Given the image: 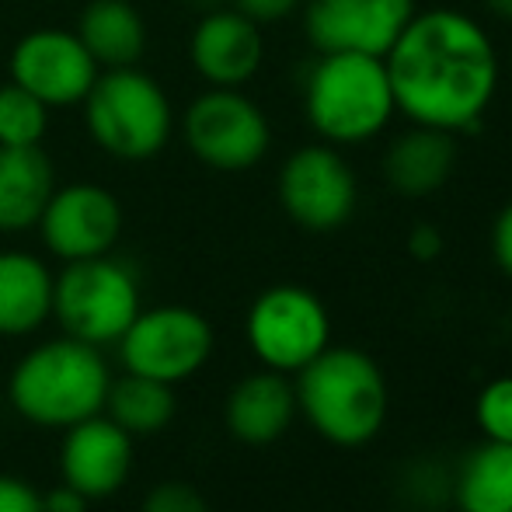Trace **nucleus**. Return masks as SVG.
Returning a JSON list of instances; mask_svg holds the SVG:
<instances>
[{
    "label": "nucleus",
    "mask_w": 512,
    "mask_h": 512,
    "mask_svg": "<svg viewBox=\"0 0 512 512\" xmlns=\"http://www.w3.org/2000/svg\"><path fill=\"white\" fill-rule=\"evenodd\" d=\"M49 129V105L14 81L0 84V147H39Z\"/></svg>",
    "instance_id": "5701e85b"
},
{
    "label": "nucleus",
    "mask_w": 512,
    "mask_h": 512,
    "mask_svg": "<svg viewBox=\"0 0 512 512\" xmlns=\"http://www.w3.org/2000/svg\"><path fill=\"white\" fill-rule=\"evenodd\" d=\"M230 7H237L241 14H248L251 21L265 25V21H283L293 11L304 7V0H230Z\"/></svg>",
    "instance_id": "bb28decb"
},
{
    "label": "nucleus",
    "mask_w": 512,
    "mask_h": 512,
    "mask_svg": "<svg viewBox=\"0 0 512 512\" xmlns=\"http://www.w3.org/2000/svg\"><path fill=\"white\" fill-rule=\"evenodd\" d=\"M56 189L53 161L42 147H0V234H25L39 223Z\"/></svg>",
    "instance_id": "a211bd4d"
},
{
    "label": "nucleus",
    "mask_w": 512,
    "mask_h": 512,
    "mask_svg": "<svg viewBox=\"0 0 512 512\" xmlns=\"http://www.w3.org/2000/svg\"><path fill=\"white\" fill-rule=\"evenodd\" d=\"M304 112L328 143L373 140L398 112L387 63L366 53H317L304 81Z\"/></svg>",
    "instance_id": "20e7f679"
},
{
    "label": "nucleus",
    "mask_w": 512,
    "mask_h": 512,
    "mask_svg": "<svg viewBox=\"0 0 512 512\" xmlns=\"http://www.w3.org/2000/svg\"><path fill=\"white\" fill-rule=\"evenodd\" d=\"M182 140L213 171H248L269 154L272 129L262 105L237 88H209L182 112Z\"/></svg>",
    "instance_id": "0eeeda50"
},
{
    "label": "nucleus",
    "mask_w": 512,
    "mask_h": 512,
    "mask_svg": "<svg viewBox=\"0 0 512 512\" xmlns=\"http://www.w3.org/2000/svg\"><path fill=\"white\" fill-rule=\"evenodd\" d=\"M140 512H209V506L199 488L185 485V481H161L157 488H150Z\"/></svg>",
    "instance_id": "393cba45"
},
{
    "label": "nucleus",
    "mask_w": 512,
    "mask_h": 512,
    "mask_svg": "<svg viewBox=\"0 0 512 512\" xmlns=\"http://www.w3.org/2000/svg\"><path fill=\"white\" fill-rule=\"evenodd\" d=\"M88 502L77 488H70L67 481H63L60 488H53V492L42 495V512H88Z\"/></svg>",
    "instance_id": "c756f323"
},
{
    "label": "nucleus",
    "mask_w": 512,
    "mask_h": 512,
    "mask_svg": "<svg viewBox=\"0 0 512 512\" xmlns=\"http://www.w3.org/2000/svg\"><path fill=\"white\" fill-rule=\"evenodd\" d=\"M63 481L84 499H108L129 478L133 467V436L112 422L108 415H91L67 429L60 450Z\"/></svg>",
    "instance_id": "2eb2a0df"
},
{
    "label": "nucleus",
    "mask_w": 512,
    "mask_h": 512,
    "mask_svg": "<svg viewBox=\"0 0 512 512\" xmlns=\"http://www.w3.org/2000/svg\"><path fill=\"white\" fill-rule=\"evenodd\" d=\"M189 60L209 88H241L265 60L262 28L237 7L206 11L189 35Z\"/></svg>",
    "instance_id": "4468645a"
},
{
    "label": "nucleus",
    "mask_w": 512,
    "mask_h": 512,
    "mask_svg": "<svg viewBox=\"0 0 512 512\" xmlns=\"http://www.w3.org/2000/svg\"><path fill=\"white\" fill-rule=\"evenodd\" d=\"M192 7H196V11H216V7H223V0H189Z\"/></svg>",
    "instance_id": "2f4dec72"
},
{
    "label": "nucleus",
    "mask_w": 512,
    "mask_h": 512,
    "mask_svg": "<svg viewBox=\"0 0 512 512\" xmlns=\"http://www.w3.org/2000/svg\"><path fill=\"white\" fill-rule=\"evenodd\" d=\"M42 244L60 262L98 258L115 248L122 234V206L105 185L74 182L53 189L46 209L39 216Z\"/></svg>",
    "instance_id": "ddd939ff"
},
{
    "label": "nucleus",
    "mask_w": 512,
    "mask_h": 512,
    "mask_svg": "<svg viewBox=\"0 0 512 512\" xmlns=\"http://www.w3.org/2000/svg\"><path fill=\"white\" fill-rule=\"evenodd\" d=\"M74 32L98 70L136 67L147 49V21L133 0H91L77 18Z\"/></svg>",
    "instance_id": "aec40b11"
},
{
    "label": "nucleus",
    "mask_w": 512,
    "mask_h": 512,
    "mask_svg": "<svg viewBox=\"0 0 512 512\" xmlns=\"http://www.w3.org/2000/svg\"><path fill=\"white\" fill-rule=\"evenodd\" d=\"M457 168L453 133L432 126H415L394 136L384 154V178L398 196L422 199L439 192Z\"/></svg>",
    "instance_id": "f3484780"
},
{
    "label": "nucleus",
    "mask_w": 512,
    "mask_h": 512,
    "mask_svg": "<svg viewBox=\"0 0 512 512\" xmlns=\"http://www.w3.org/2000/svg\"><path fill=\"white\" fill-rule=\"evenodd\" d=\"M0 512H42V495L14 474H0Z\"/></svg>",
    "instance_id": "a878e982"
},
{
    "label": "nucleus",
    "mask_w": 512,
    "mask_h": 512,
    "mask_svg": "<svg viewBox=\"0 0 512 512\" xmlns=\"http://www.w3.org/2000/svg\"><path fill=\"white\" fill-rule=\"evenodd\" d=\"M175 387L164 380H150L140 373H129L108 384L105 415L129 436H154L175 418Z\"/></svg>",
    "instance_id": "4be33fe9"
},
{
    "label": "nucleus",
    "mask_w": 512,
    "mask_h": 512,
    "mask_svg": "<svg viewBox=\"0 0 512 512\" xmlns=\"http://www.w3.org/2000/svg\"><path fill=\"white\" fill-rule=\"evenodd\" d=\"M415 0H304V32L317 53H366L384 60Z\"/></svg>",
    "instance_id": "f8f14e48"
},
{
    "label": "nucleus",
    "mask_w": 512,
    "mask_h": 512,
    "mask_svg": "<svg viewBox=\"0 0 512 512\" xmlns=\"http://www.w3.org/2000/svg\"><path fill=\"white\" fill-rule=\"evenodd\" d=\"M227 429L248 446H269L297 418V387L279 370L244 377L227 398Z\"/></svg>",
    "instance_id": "dca6fc26"
},
{
    "label": "nucleus",
    "mask_w": 512,
    "mask_h": 512,
    "mask_svg": "<svg viewBox=\"0 0 512 512\" xmlns=\"http://www.w3.org/2000/svg\"><path fill=\"white\" fill-rule=\"evenodd\" d=\"M460 512H512V443L485 439L453 471V492Z\"/></svg>",
    "instance_id": "412c9836"
},
{
    "label": "nucleus",
    "mask_w": 512,
    "mask_h": 512,
    "mask_svg": "<svg viewBox=\"0 0 512 512\" xmlns=\"http://www.w3.org/2000/svg\"><path fill=\"white\" fill-rule=\"evenodd\" d=\"M408 251L418 262H432V258H439V251H443V234H439L432 223H418L408 234Z\"/></svg>",
    "instance_id": "c85d7f7f"
},
{
    "label": "nucleus",
    "mask_w": 512,
    "mask_h": 512,
    "mask_svg": "<svg viewBox=\"0 0 512 512\" xmlns=\"http://www.w3.org/2000/svg\"><path fill=\"white\" fill-rule=\"evenodd\" d=\"M297 411L328 443L356 450L380 436L391 411L380 363L352 345H328L297 373Z\"/></svg>",
    "instance_id": "f03ea898"
},
{
    "label": "nucleus",
    "mask_w": 512,
    "mask_h": 512,
    "mask_svg": "<svg viewBox=\"0 0 512 512\" xmlns=\"http://www.w3.org/2000/svg\"><path fill=\"white\" fill-rule=\"evenodd\" d=\"M279 203L297 227L331 234L356 213L359 185L349 161L328 143H310L286 157L279 171Z\"/></svg>",
    "instance_id": "9d476101"
},
{
    "label": "nucleus",
    "mask_w": 512,
    "mask_h": 512,
    "mask_svg": "<svg viewBox=\"0 0 512 512\" xmlns=\"http://www.w3.org/2000/svg\"><path fill=\"white\" fill-rule=\"evenodd\" d=\"M108 384L112 373L98 345L63 335L35 345L14 366L11 405L35 425L70 429L74 422H84L105 408Z\"/></svg>",
    "instance_id": "7ed1b4c3"
},
{
    "label": "nucleus",
    "mask_w": 512,
    "mask_h": 512,
    "mask_svg": "<svg viewBox=\"0 0 512 512\" xmlns=\"http://www.w3.org/2000/svg\"><path fill=\"white\" fill-rule=\"evenodd\" d=\"M244 335L265 370L300 373L331 345V317L307 286L279 283L258 293L244 321Z\"/></svg>",
    "instance_id": "6e6552de"
},
{
    "label": "nucleus",
    "mask_w": 512,
    "mask_h": 512,
    "mask_svg": "<svg viewBox=\"0 0 512 512\" xmlns=\"http://www.w3.org/2000/svg\"><path fill=\"white\" fill-rule=\"evenodd\" d=\"M98 150L119 161H150L171 143L175 108L168 91L140 67L102 70L81 102Z\"/></svg>",
    "instance_id": "39448f33"
},
{
    "label": "nucleus",
    "mask_w": 512,
    "mask_h": 512,
    "mask_svg": "<svg viewBox=\"0 0 512 512\" xmlns=\"http://www.w3.org/2000/svg\"><path fill=\"white\" fill-rule=\"evenodd\" d=\"M474 418L485 439L512 443V377H495L492 384L481 387L474 401Z\"/></svg>",
    "instance_id": "b1692460"
},
{
    "label": "nucleus",
    "mask_w": 512,
    "mask_h": 512,
    "mask_svg": "<svg viewBox=\"0 0 512 512\" xmlns=\"http://www.w3.org/2000/svg\"><path fill=\"white\" fill-rule=\"evenodd\" d=\"M140 310V279L112 255L67 262L53 279V317L88 345L119 342Z\"/></svg>",
    "instance_id": "423d86ee"
},
{
    "label": "nucleus",
    "mask_w": 512,
    "mask_h": 512,
    "mask_svg": "<svg viewBox=\"0 0 512 512\" xmlns=\"http://www.w3.org/2000/svg\"><path fill=\"white\" fill-rule=\"evenodd\" d=\"M394 105L415 126L474 133L499 88L495 42L471 14L436 7L415 11L384 56Z\"/></svg>",
    "instance_id": "f257e3e1"
},
{
    "label": "nucleus",
    "mask_w": 512,
    "mask_h": 512,
    "mask_svg": "<svg viewBox=\"0 0 512 512\" xmlns=\"http://www.w3.org/2000/svg\"><path fill=\"white\" fill-rule=\"evenodd\" d=\"M485 7L499 21H509V25H512V0H485Z\"/></svg>",
    "instance_id": "7c9ffc66"
},
{
    "label": "nucleus",
    "mask_w": 512,
    "mask_h": 512,
    "mask_svg": "<svg viewBox=\"0 0 512 512\" xmlns=\"http://www.w3.org/2000/svg\"><path fill=\"white\" fill-rule=\"evenodd\" d=\"M98 74L84 42L67 28H35L11 49V81L49 108L81 105Z\"/></svg>",
    "instance_id": "9b49d317"
},
{
    "label": "nucleus",
    "mask_w": 512,
    "mask_h": 512,
    "mask_svg": "<svg viewBox=\"0 0 512 512\" xmlns=\"http://www.w3.org/2000/svg\"><path fill=\"white\" fill-rule=\"evenodd\" d=\"M122 363L129 373H140L164 384H182L199 373L213 356V328L199 310L182 304H164L140 310L119 338Z\"/></svg>",
    "instance_id": "1a4fd4ad"
},
{
    "label": "nucleus",
    "mask_w": 512,
    "mask_h": 512,
    "mask_svg": "<svg viewBox=\"0 0 512 512\" xmlns=\"http://www.w3.org/2000/svg\"><path fill=\"white\" fill-rule=\"evenodd\" d=\"M492 255L499 269L512 279V203L502 206V213L492 223Z\"/></svg>",
    "instance_id": "cd10ccee"
},
{
    "label": "nucleus",
    "mask_w": 512,
    "mask_h": 512,
    "mask_svg": "<svg viewBox=\"0 0 512 512\" xmlns=\"http://www.w3.org/2000/svg\"><path fill=\"white\" fill-rule=\"evenodd\" d=\"M53 279L32 251H0V335H32L53 317Z\"/></svg>",
    "instance_id": "6ab92c4d"
}]
</instances>
